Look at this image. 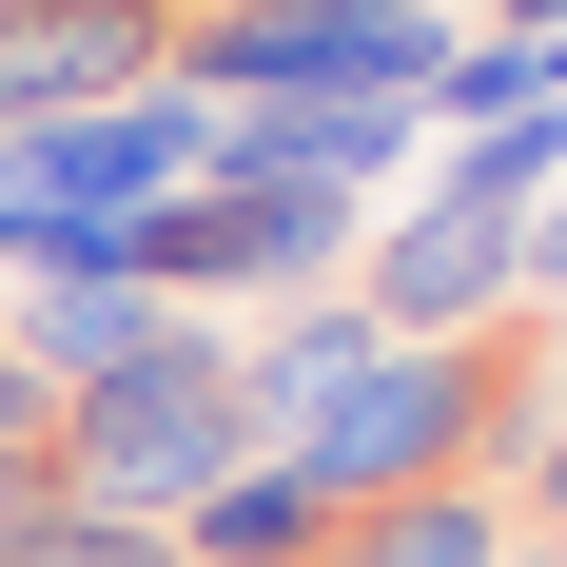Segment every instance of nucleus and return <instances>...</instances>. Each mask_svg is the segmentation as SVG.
Wrapping results in <instances>:
<instances>
[{"label":"nucleus","mask_w":567,"mask_h":567,"mask_svg":"<svg viewBox=\"0 0 567 567\" xmlns=\"http://www.w3.org/2000/svg\"><path fill=\"white\" fill-rule=\"evenodd\" d=\"M216 470H255V392H235V333L176 313L157 352H117L59 392V509H117V528H176Z\"/></svg>","instance_id":"1"},{"label":"nucleus","mask_w":567,"mask_h":567,"mask_svg":"<svg viewBox=\"0 0 567 567\" xmlns=\"http://www.w3.org/2000/svg\"><path fill=\"white\" fill-rule=\"evenodd\" d=\"M451 40H470L451 0H196L176 20V79L196 99H372V79L431 99Z\"/></svg>","instance_id":"2"},{"label":"nucleus","mask_w":567,"mask_h":567,"mask_svg":"<svg viewBox=\"0 0 567 567\" xmlns=\"http://www.w3.org/2000/svg\"><path fill=\"white\" fill-rule=\"evenodd\" d=\"M216 176V99L196 79H157V99H99V117H20L0 137V196L59 235H137L157 196H196Z\"/></svg>","instance_id":"3"},{"label":"nucleus","mask_w":567,"mask_h":567,"mask_svg":"<svg viewBox=\"0 0 567 567\" xmlns=\"http://www.w3.org/2000/svg\"><path fill=\"white\" fill-rule=\"evenodd\" d=\"M117 275L157 293H333L352 275V196H293V176H196V196H157V216L117 235Z\"/></svg>","instance_id":"4"},{"label":"nucleus","mask_w":567,"mask_h":567,"mask_svg":"<svg viewBox=\"0 0 567 567\" xmlns=\"http://www.w3.org/2000/svg\"><path fill=\"white\" fill-rule=\"evenodd\" d=\"M528 216H451V196H411L392 235H372V255H352V313H372V333L392 352H431V333H489V313H528V255H509Z\"/></svg>","instance_id":"5"},{"label":"nucleus","mask_w":567,"mask_h":567,"mask_svg":"<svg viewBox=\"0 0 567 567\" xmlns=\"http://www.w3.org/2000/svg\"><path fill=\"white\" fill-rule=\"evenodd\" d=\"M431 137V99H216V176H293V196H372V176Z\"/></svg>","instance_id":"6"},{"label":"nucleus","mask_w":567,"mask_h":567,"mask_svg":"<svg viewBox=\"0 0 567 567\" xmlns=\"http://www.w3.org/2000/svg\"><path fill=\"white\" fill-rule=\"evenodd\" d=\"M333 489H313V470L293 451H255V470H216V489H196V509H176V567H333Z\"/></svg>","instance_id":"7"},{"label":"nucleus","mask_w":567,"mask_h":567,"mask_svg":"<svg viewBox=\"0 0 567 567\" xmlns=\"http://www.w3.org/2000/svg\"><path fill=\"white\" fill-rule=\"evenodd\" d=\"M372 352H392V333H372L352 293H293L275 333H235V392H255V451H293V431H313V411H333L352 372H372Z\"/></svg>","instance_id":"8"},{"label":"nucleus","mask_w":567,"mask_h":567,"mask_svg":"<svg viewBox=\"0 0 567 567\" xmlns=\"http://www.w3.org/2000/svg\"><path fill=\"white\" fill-rule=\"evenodd\" d=\"M176 313L137 275H20L0 293V352H20V372H40V392H79V372H117V352H157Z\"/></svg>","instance_id":"9"},{"label":"nucleus","mask_w":567,"mask_h":567,"mask_svg":"<svg viewBox=\"0 0 567 567\" xmlns=\"http://www.w3.org/2000/svg\"><path fill=\"white\" fill-rule=\"evenodd\" d=\"M528 548V509L470 470V489H392V509H352L333 528V567H509Z\"/></svg>","instance_id":"10"},{"label":"nucleus","mask_w":567,"mask_h":567,"mask_svg":"<svg viewBox=\"0 0 567 567\" xmlns=\"http://www.w3.org/2000/svg\"><path fill=\"white\" fill-rule=\"evenodd\" d=\"M431 196H451V216H548V196H567V99H509V117H470L451 157H431Z\"/></svg>","instance_id":"11"},{"label":"nucleus","mask_w":567,"mask_h":567,"mask_svg":"<svg viewBox=\"0 0 567 567\" xmlns=\"http://www.w3.org/2000/svg\"><path fill=\"white\" fill-rule=\"evenodd\" d=\"M0 567H176V528H117V509H40Z\"/></svg>","instance_id":"12"},{"label":"nucleus","mask_w":567,"mask_h":567,"mask_svg":"<svg viewBox=\"0 0 567 567\" xmlns=\"http://www.w3.org/2000/svg\"><path fill=\"white\" fill-rule=\"evenodd\" d=\"M509 509H528V548H567V431H548V451L509 470Z\"/></svg>","instance_id":"13"},{"label":"nucleus","mask_w":567,"mask_h":567,"mask_svg":"<svg viewBox=\"0 0 567 567\" xmlns=\"http://www.w3.org/2000/svg\"><path fill=\"white\" fill-rule=\"evenodd\" d=\"M509 255H528V313H567V196H548V216L509 235Z\"/></svg>","instance_id":"14"},{"label":"nucleus","mask_w":567,"mask_h":567,"mask_svg":"<svg viewBox=\"0 0 567 567\" xmlns=\"http://www.w3.org/2000/svg\"><path fill=\"white\" fill-rule=\"evenodd\" d=\"M0 255H20V196H0Z\"/></svg>","instance_id":"15"},{"label":"nucleus","mask_w":567,"mask_h":567,"mask_svg":"<svg viewBox=\"0 0 567 567\" xmlns=\"http://www.w3.org/2000/svg\"><path fill=\"white\" fill-rule=\"evenodd\" d=\"M509 567H567V548H509Z\"/></svg>","instance_id":"16"}]
</instances>
